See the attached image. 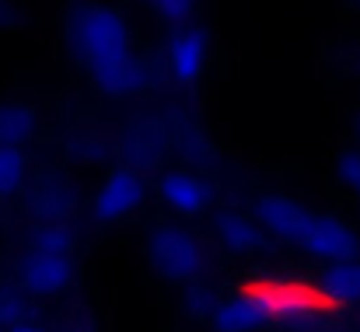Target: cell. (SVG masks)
I'll return each instance as SVG.
<instances>
[{"instance_id": "obj_19", "label": "cell", "mask_w": 360, "mask_h": 332, "mask_svg": "<svg viewBox=\"0 0 360 332\" xmlns=\"http://www.w3.org/2000/svg\"><path fill=\"white\" fill-rule=\"evenodd\" d=\"M11 21V7H7V0H0V25H7Z\"/></svg>"}, {"instance_id": "obj_20", "label": "cell", "mask_w": 360, "mask_h": 332, "mask_svg": "<svg viewBox=\"0 0 360 332\" xmlns=\"http://www.w3.org/2000/svg\"><path fill=\"white\" fill-rule=\"evenodd\" d=\"M4 319H7V312H4V305H0V326H4Z\"/></svg>"}, {"instance_id": "obj_12", "label": "cell", "mask_w": 360, "mask_h": 332, "mask_svg": "<svg viewBox=\"0 0 360 332\" xmlns=\"http://www.w3.org/2000/svg\"><path fill=\"white\" fill-rule=\"evenodd\" d=\"M340 301L354 305L360 301V262L357 259H347V262H333L326 269V280H322Z\"/></svg>"}, {"instance_id": "obj_2", "label": "cell", "mask_w": 360, "mask_h": 332, "mask_svg": "<svg viewBox=\"0 0 360 332\" xmlns=\"http://www.w3.org/2000/svg\"><path fill=\"white\" fill-rule=\"evenodd\" d=\"M238 294L262 312V319L266 315H276V319H308V322H319V319H329V315L347 312V301H340L326 283L322 287H311V283H301V280L252 276V283H245Z\"/></svg>"}, {"instance_id": "obj_1", "label": "cell", "mask_w": 360, "mask_h": 332, "mask_svg": "<svg viewBox=\"0 0 360 332\" xmlns=\"http://www.w3.org/2000/svg\"><path fill=\"white\" fill-rule=\"evenodd\" d=\"M70 42L102 91L129 95L143 84V67L136 63L129 42V25L116 7H81L70 21Z\"/></svg>"}, {"instance_id": "obj_3", "label": "cell", "mask_w": 360, "mask_h": 332, "mask_svg": "<svg viewBox=\"0 0 360 332\" xmlns=\"http://www.w3.org/2000/svg\"><path fill=\"white\" fill-rule=\"evenodd\" d=\"M147 248H150L158 273L168 280H179V283H196L207 266L200 241L179 224H158L147 238Z\"/></svg>"}, {"instance_id": "obj_7", "label": "cell", "mask_w": 360, "mask_h": 332, "mask_svg": "<svg viewBox=\"0 0 360 332\" xmlns=\"http://www.w3.org/2000/svg\"><path fill=\"white\" fill-rule=\"evenodd\" d=\"M168 67L182 84H193L207 67V32L203 28H179L168 42Z\"/></svg>"}, {"instance_id": "obj_9", "label": "cell", "mask_w": 360, "mask_h": 332, "mask_svg": "<svg viewBox=\"0 0 360 332\" xmlns=\"http://www.w3.org/2000/svg\"><path fill=\"white\" fill-rule=\"evenodd\" d=\"M214 231H217V241L235 255H252L266 245V234H262L266 227L255 224L252 217H241V214H217Z\"/></svg>"}, {"instance_id": "obj_5", "label": "cell", "mask_w": 360, "mask_h": 332, "mask_svg": "<svg viewBox=\"0 0 360 332\" xmlns=\"http://www.w3.org/2000/svg\"><path fill=\"white\" fill-rule=\"evenodd\" d=\"M18 280L28 294H60L63 287H70L74 280V266H70V255L63 252H42V248H32L25 259H21V269H18Z\"/></svg>"}, {"instance_id": "obj_16", "label": "cell", "mask_w": 360, "mask_h": 332, "mask_svg": "<svg viewBox=\"0 0 360 332\" xmlns=\"http://www.w3.org/2000/svg\"><path fill=\"white\" fill-rule=\"evenodd\" d=\"M340 179L360 196V151H350L340 158Z\"/></svg>"}, {"instance_id": "obj_11", "label": "cell", "mask_w": 360, "mask_h": 332, "mask_svg": "<svg viewBox=\"0 0 360 332\" xmlns=\"http://www.w3.org/2000/svg\"><path fill=\"white\" fill-rule=\"evenodd\" d=\"M35 129V112L28 106L4 102L0 106V147H21Z\"/></svg>"}, {"instance_id": "obj_14", "label": "cell", "mask_w": 360, "mask_h": 332, "mask_svg": "<svg viewBox=\"0 0 360 332\" xmlns=\"http://www.w3.org/2000/svg\"><path fill=\"white\" fill-rule=\"evenodd\" d=\"M35 248H42V252H63V255H70L74 241H70V234H67L60 224H53V227H46V231H39V234H35Z\"/></svg>"}, {"instance_id": "obj_8", "label": "cell", "mask_w": 360, "mask_h": 332, "mask_svg": "<svg viewBox=\"0 0 360 332\" xmlns=\"http://www.w3.org/2000/svg\"><path fill=\"white\" fill-rule=\"evenodd\" d=\"M158 193H161L165 207H172L182 217H193V214H200L210 203V189L196 175H189V172H168V175H161Z\"/></svg>"}, {"instance_id": "obj_4", "label": "cell", "mask_w": 360, "mask_h": 332, "mask_svg": "<svg viewBox=\"0 0 360 332\" xmlns=\"http://www.w3.org/2000/svg\"><path fill=\"white\" fill-rule=\"evenodd\" d=\"M255 217H259V224H262L273 238L304 248V241H308V234H311L319 214H311L308 207H301V203H294V200H287V196H262L259 207H255Z\"/></svg>"}, {"instance_id": "obj_15", "label": "cell", "mask_w": 360, "mask_h": 332, "mask_svg": "<svg viewBox=\"0 0 360 332\" xmlns=\"http://www.w3.org/2000/svg\"><path fill=\"white\" fill-rule=\"evenodd\" d=\"M150 7L158 11L161 21H168V25H182V21L193 14L196 0H150Z\"/></svg>"}, {"instance_id": "obj_10", "label": "cell", "mask_w": 360, "mask_h": 332, "mask_svg": "<svg viewBox=\"0 0 360 332\" xmlns=\"http://www.w3.org/2000/svg\"><path fill=\"white\" fill-rule=\"evenodd\" d=\"M210 322H214V329L217 332H252V329L262 326V312L238 294V298H224V301H217Z\"/></svg>"}, {"instance_id": "obj_17", "label": "cell", "mask_w": 360, "mask_h": 332, "mask_svg": "<svg viewBox=\"0 0 360 332\" xmlns=\"http://www.w3.org/2000/svg\"><path fill=\"white\" fill-rule=\"evenodd\" d=\"M186 305L193 308V315H214V308H217V298H214L210 290H200V287H193V290H189V298H186Z\"/></svg>"}, {"instance_id": "obj_6", "label": "cell", "mask_w": 360, "mask_h": 332, "mask_svg": "<svg viewBox=\"0 0 360 332\" xmlns=\"http://www.w3.org/2000/svg\"><path fill=\"white\" fill-rule=\"evenodd\" d=\"M140 200H143V182H140V175L129 172V168H116V172L102 182V189H98V196H95V217L102 224L122 221L126 214H133V210L140 207Z\"/></svg>"}, {"instance_id": "obj_18", "label": "cell", "mask_w": 360, "mask_h": 332, "mask_svg": "<svg viewBox=\"0 0 360 332\" xmlns=\"http://www.w3.org/2000/svg\"><path fill=\"white\" fill-rule=\"evenodd\" d=\"M7 332H46L42 326H35V322H14Z\"/></svg>"}, {"instance_id": "obj_21", "label": "cell", "mask_w": 360, "mask_h": 332, "mask_svg": "<svg viewBox=\"0 0 360 332\" xmlns=\"http://www.w3.org/2000/svg\"><path fill=\"white\" fill-rule=\"evenodd\" d=\"M63 332H81V329H63Z\"/></svg>"}, {"instance_id": "obj_13", "label": "cell", "mask_w": 360, "mask_h": 332, "mask_svg": "<svg viewBox=\"0 0 360 332\" xmlns=\"http://www.w3.org/2000/svg\"><path fill=\"white\" fill-rule=\"evenodd\" d=\"M25 179V158L18 147H0V200L11 196Z\"/></svg>"}]
</instances>
